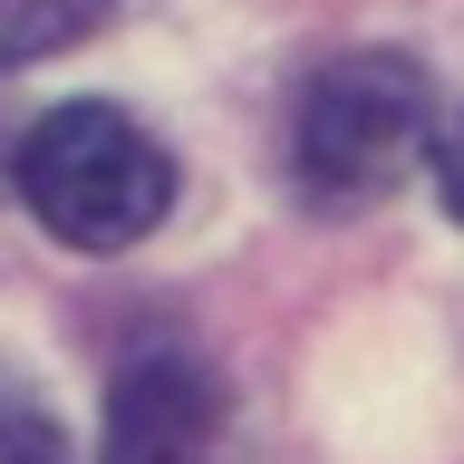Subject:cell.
<instances>
[{"mask_svg":"<svg viewBox=\"0 0 464 464\" xmlns=\"http://www.w3.org/2000/svg\"><path fill=\"white\" fill-rule=\"evenodd\" d=\"M435 136V87L416 58L397 49H339L300 87L290 116V184L319 213H368L377 194H397L406 165Z\"/></svg>","mask_w":464,"mask_h":464,"instance_id":"obj_1","label":"cell"},{"mask_svg":"<svg viewBox=\"0 0 464 464\" xmlns=\"http://www.w3.org/2000/svg\"><path fill=\"white\" fill-rule=\"evenodd\" d=\"M97 20H107V0H0V68L68 49V39H87Z\"/></svg>","mask_w":464,"mask_h":464,"instance_id":"obj_4","label":"cell"},{"mask_svg":"<svg viewBox=\"0 0 464 464\" xmlns=\"http://www.w3.org/2000/svg\"><path fill=\"white\" fill-rule=\"evenodd\" d=\"M435 194H445V213L464 223V107L435 126Z\"/></svg>","mask_w":464,"mask_h":464,"instance_id":"obj_6","label":"cell"},{"mask_svg":"<svg viewBox=\"0 0 464 464\" xmlns=\"http://www.w3.org/2000/svg\"><path fill=\"white\" fill-rule=\"evenodd\" d=\"M20 203L68 242V252H126L165 223L174 203V165L126 107H49L20 136Z\"/></svg>","mask_w":464,"mask_h":464,"instance_id":"obj_2","label":"cell"},{"mask_svg":"<svg viewBox=\"0 0 464 464\" xmlns=\"http://www.w3.org/2000/svg\"><path fill=\"white\" fill-rule=\"evenodd\" d=\"M223 455V387L203 358H136L107 387L97 464H213Z\"/></svg>","mask_w":464,"mask_h":464,"instance_id":"obj_3","label":"cell"},{"mask_svg":"<svg viewBox=\"0 0 464 464\" xmlns=\"http://www.w3.org/2000/svg\"><path fill=\"white\" fill-rule=\"evenodd\" d=\"M0 464H68V445H58V426L39 416V406L0 397Z\"/></svg>","mask_w":464,"mask_h":464,"instance_id":"obj_5","label":"cell"}]
</instances>
